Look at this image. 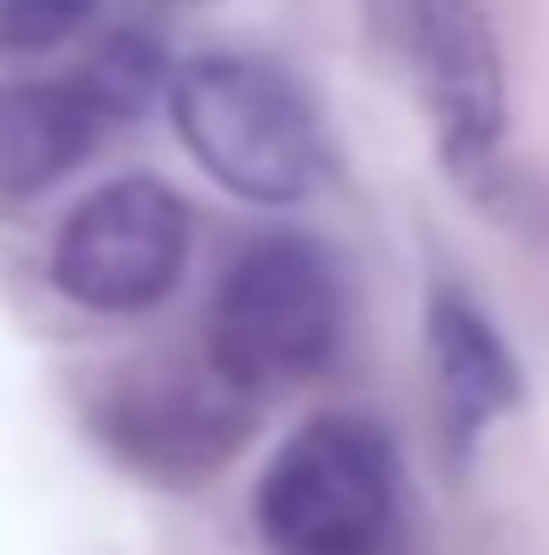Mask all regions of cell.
Here are the masks:
<instances>
[{"label":"cell","mask_w":549,"mask_h":555,"mask_svg":"<svg viewBox=\"0 0 549 555\" xmlns=\"http://www.w3.org/2000/svg\"><path fill=\"white\" fill-rule=\"evenodd\" d=\"M168 111L188 155L240 201L284 207L304 201L323 175L317 117L304 91L266 59H240V52L188 59L168 85Z\"/></svg>","instance_id":"1"},{"label":"cell","mask_w":549,"mask_h":555,"mask_svg":"<svg viewBox=\"0 0 549 555\" xmlns=\"http://www.w3.org/2000/svg\"><path fill=\"white\" fill-rule=\"evenodd\" d=\"M253 511L272 555H395L401 472L388 433L362 414L297 426L266 465Z\"/></svg>","instance_id":"2"},{"label":"cell","mask_w":549,"mask_h":555,"mask_svg":"<svg viewBox=\"0 0 549 555\" xmlns=\"http://www.w3.org/2000/svg\"><path fill=\"white\" fill-rule=\"evenodd\" d=\"M343 272L317 240L272 233L253 240L214 291L207 310V356L246 388H284L330 369L343 343Z\"/></svg>","instance_id":"3"},{"label":"cell","mask_w":549,"mask_h":555,"mask_svg":"<svg viewBox=\"0 0 549 555\" xmlns=\"http://www.w3.org/2000/svg\"><path fill=\"white\" fill-rule=\"evenodd\" d=\"M188 266V207L168 181L124 175L78 201L52 240V284L59 297L98 317H137L162 304Z\"/></svg>","instance_id":"4"},{"label":"cell","mask_w":549,"mask_h":555,"mask_svg":"<svg viewBox=\"0 0 549 555\" xmlns=\"http://www.w3.org/2000/svg\"><path fill=\"white\" fill-rule=\"evenodd\" d=\"M98 439L149 478H201L233 459L253 426V395L207 362H142L98 388L91 401Z\"/></svg>","instance_id":"5"},{"label":"cell","mask_w":549,"mask_h":555,"mask_svg":"<svg viewBox=\"0 0 549 555\" xmlns=\"http://www.w3.org/2000/svg\"><path fill=\"white\" fill-rule=\"evenodd\" d=\"M413 72L452 168H478L505 137V72L478 0H401Z\"/></svg>","instance_id":"6"},{"label":"cell","mask_w":549,"mask_h":555,"mask_svg":"<svg viewBox=\"0 0 549 555\" xmlns=\"http://www.w3.org/2000/svg\"><path fill=\"white\" fill-rule=\"evenodd\" d=\"M117 117L98 104L85 78L65 85H0V201L46 194L65 181Z\"/></svg>","instance_id":"7"},{"label":"cell","mask_w":549,"mask_h":555,"mask_svg":"<svg viewBox=\"0 0 549 555\" xmlns=\"http://www.w3.org/2000/svg\"><path fill=\"white\" fill-rule=\"evenodd\" d=\"M426 343H433V375H439V401H446V433H452V446H472L485 420H498L518 401V369H511L498 330L452 291L433 297Z\"/></svg>","instance_id":"8"},{"label":"cell","mask_w":549,"mask_h":555,"mask_svg":"<svg viewBox=\"0 0 549 555\" xmlns=\"http://www.w3.org/2000/svg\"><path fill=\"white\" fill-rule=\"evenodd\" d=\"M98 0H0V52H46L72 39Z\"/></svg>","instance_id":"9"}]
</instances>
